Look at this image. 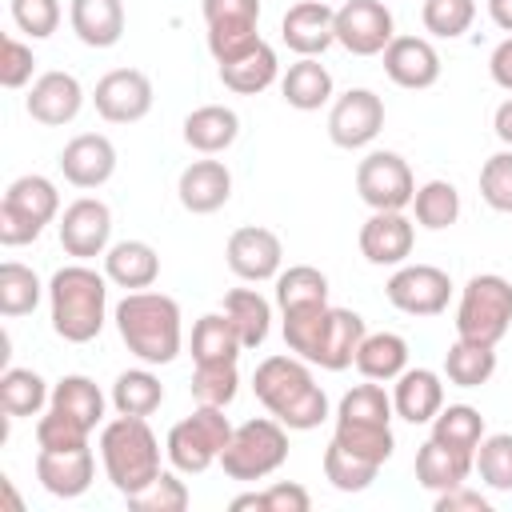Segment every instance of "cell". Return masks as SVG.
I'll use <instances>...</instances> for the list:
<instances>
[{
    "label": "cell",
    "instance_id": "7bdbcfd3",
    "mask_svg": "<svg viewBox=\"0 0 512 512\" xmlns=\"http://www.w3.org/2000/svg\"><path fill=\"white\" fill-rule=\"evenodd\" d=\"M40 276L20 264V260H4L0 264V312L4 316H28L40 304Z\"/></svg>",
    "mask_w": 512,
    "mask_h": 512
},
{
    "label": "cell",
    "instance_id": "1f68e13d",
    "mask_svg": "<svg viewBox=\"0 0 512 512\" xmlns=\"http://www.w3.org/2000/svg\"><path fill=\"white\" fill-rule=\"evenodd\" d=\"M244 340L236 332V324L228 320V312H204L192 324V360L196 364H224V360H240Z\"/></svg>",
    "mask_w": 512,
    "mask_h": 512
},
{
    "label": "cell",
    "instance_id": "4316f807",
    "mask_svg": "<svg viewBox=\"0 0 512 512\" xmlns=\"http://www.w3.org/2000/svg\"><path fill=\"white\" fill-rule=\"evenodd\" d=\"M368 336L364 328V316L352 312V308H332L328 312V324H324V336L316 344V356L312 364H320L324 372H344L352 360H356V348L360 340Z\"/></svg>",
    "mask_w": 512,
    "mask_h": 512
},
{
    "label": "cell",
    "instance_id": "ffe728a7",
    "mask_svg": "<svg viewBox=\"0 0 512 512\" xmlns=\"http://www.w3.org/2000/svg\"><path fill=\"white\" fill-rule=\"evenodd\" d=\"M416 224L404 212H372L360 224V256L376 268H400L412 256Z\"/></svg>",
    "mask_w": 512,
    "mask_h": 512
},
{
    "label": "cell",
    "instance_id": "74e56055",
    "mask_svg": "<svg viewBox=\"0 0 512 512\" xmlns=\"http://www.w3.org/2000/svg\"><path fill=\"white\" fill-rule=\"evenodd\" d=\"M164 404V384L148 368H128L112 384V408L120 416H152Z\"/></svg>",
    "mask_w": 512,
    "mask_h": 512
},
{
    "label": "cell",
    "instance_id": "8d00e7d4",
    "mask_svg": "<svg viewBox=\"0 0 512 512\" xmlns=\"http://www.w3.org/2000/svg\"><path fill=\"white\" fill-rule=\"evenodd\" d=\"M224 312H228V320L236 324L244 348H260V344L268 340L272 304H268L256 288H232V292H224Z\"/></svg>",
    "mask_w": 512,
    "mask_h": 512
},
{
    "label": "cell",
    "instance_id": "3957f363",
    "mask_svg": "<svg viewBox=\"0 0 512 512\" xmlns=\"http://www.w3.org/2000/svg\"><path fill=\"white\" fill-rule=\"evenodd\" d=\"M116 332L128 344V352L140 364H172L180 356L184 344V328H180V304L164 292H128L116 312Z\"/></svg>",
    "mask_w": 512,
    "mask_h": 512
},
{
    "label": "cell",
    "instance_id": "f5cc1de1",
    "mask_svg": "<svg viewBox=\"0 0 512 512\" xmlns=\"http://www.w3.org/2000/svg\"><path fill=\"white\" fill-rule=\"evenodd\" d=\"M88 428L80 424V420H72V416H64L60 408H48L40 420H36V444L40 448H80V444H88Z\"/></svg>",
    "mask_w": 512,
    "mask_h": 512
},
{
    "label": "cell",
    "instance_id": "c3c4849f",
    "mask_svg": "<svg viewBox=\"0 0 512 512\" xmlns=\"http://www.w3.org/2000/svg\"><path fill=\"white\" fill-rule=\"evenodd\" d=\"M420 20H424V32H432L440 40H456L472 28L476 0H424Z\"/></svg>",
    "mask_w": 512,
    "mask_h": 512
},
{
    "label": "cell",
    "instance_id": "680465c9",
    "mask_svg": "<svg viewBox=\"0 0 512 512\" xmlns=\"http://www.w3.org/2000/svg\"><path fill=\"white\" fill-rule=\"evenodd\" d=\"M492 128H496V136L504 140V148H512V96L496 108V116H492Z\"/></svg>",
    "mask_w": 512,
    "mask_h": 512
},
{
    "label": "cell",
    "instance_id": "db71d44e",
    "mask_svg": "<svg viewBox=\"0 0 512 512\" xmlns=\"http://www.w3.org/2000/svg\"><path fill=\"white\" fill-rule=\"evenodd\" d=\"M32 72H36L32 48L24 40H16V36H4L0 40V84L16 92V88L32 84Z\"/></svg>",
    "mask_w": 512,
    "mask_h": 512
},
{
    "label": "cell",
    "instance_id": "816d5d0a",
    "mask_svg": "<svg viewBox=\"0 0 512 512\" xmlns=\"http://www.w3.org/2000/svg\"><path fill=\"white\" fill-rule=\"evenodd\" d=\"M12 24L32 40H48L60 28V0H12Z\"/></svg>",
    "mask_w": 512,
    "mask_h": 512
},
{
    "label": "cell",
    "instance_id": "bcb514c9",
    "mask_svg": "<svg viewBox=\"0 0 512 512\" xmlns=\"http://www.w3.org/2000/svg\"><path fill=\"white\" fill-rule=\"evenodd\" d=\"M396 408H392V396L380 388V380H368V384H356L340 396V408H336V420H364V424H392Z\"/></svg>",
    "mask_w": 512,
    "mask_h": 512
},
{
    "label": "cell",
    "instance_id": "8992f818",
    "mask_svg": "<svg viewBox=\"0 0 512 512\" xmlns=\"http://www.w3.org/2000/svg\"><path fill=\"white\" fill-rule=\"evenodd\" d=\"M228 440H232V420L224 416V408L196 404L192 416H184L168 428L164 452H168L176 472L196 476V472L220 464V452L228 448Z\"/></svg>",
    "mask_w": 512,
    "mask_h": 512
},
{
    "label": "cell",
    "instance_id": "f907efd6",
    "mask_svg": "<svg viewBox=\"0 0 512 512\" xmlns=\"http://www.w3.org/2000/svg\"><path fill=\"white\" fill-rule=\"evenodd\" d=\"M480 200L492 212H512V148L492 152L480 168Z\"/></svg>",
    "mask_w": 512,
    "mask_h": 512
},
{
    "label": "cell",
    "instance_id": "4dcf8cb0",
    "mask_svg": "<svg viewBox=\"0 0 512 512\" xmlns=\"http://www.w3.org/2000/svg\"><path fill=\"white\" fill-rule=\"evenodd\" d=\"M276 76H280V60H276V48L264 44V40H260L256 48H248L244 56L220 64V80H224V88L236 92V96H256V92H264Z\"/></svg>",
    "mask_w": 512,
    "mask_h": 512
},
{
    "label": "cell",
    "instance_id": "d6986e66",
    "mask_svg": "<svg viewBox=\"0 0 512 512\" xmlns=\"http://www.w3.org/2000/svg\"><path fill=\"white\" fill-rule=\"evenodd\" d=\"M60 172L72 188H100L116 172V144L104 132H80L60 148Z\"/></svg>",
    "mask_w": 512,
    "mask_h": 512
},
{
    "label": "cell",
    "instance_id": "30bf717a",
    "mask_svg": "<svg viewBox=\"0 0 512 512\" xmlns=\"http://www.w3.org/2000/svg\"><path fill=\"white\" fill-rule=\"evenodd\" d=\"M200 8L216 64H228L260 44V0H204Z\"/></svg>",
    "mask_w": 512,
    "mask_h": 512
},
{
    "label": "cell",
    "instance_id": "6da1fadb",
    "mask_svg": "<svg viewBox=\"0 0 512 512\" xmlns=\"http://www.w3.org/2000/svg\"><path fill=\"white\" fill-rule=\"evenodd\" d=\"M252 392L268 416L292 432H308L328 420V396L300 356H264L252 372Z\"/></svg>",
    "mask_w": 512,
    "mask_h": 512
},
{
    "label": "cell",
    "instance_id": "7a4b0ae2",
    "mask_svg": "<svg viewBox=\"0 0 512 512\" xmlns=\"http://www.w3.org/2000/svg\"><path fill=\"white\" fill-rule=\"evenodd\" d=\"M52 332L68 344H88L100 336L108 320V276L88 268L84 260L64 264L48 280Z\"/></svg>",
    "mask_w": 512,
    "mask_h": 512
},
{
    "label": "cell",
    "instance_id": "e0dca14e",
    "mask_svg": "<svg viewBox=\"0 0 512 512\" xmlns=\"http://www.w3.org/2000/svg\"><path fill=\"white\" fill-rule=\"evenodd\" d=\"M96 476V456L88 444L80 448H40L36 452V480L44 492L60 496V500H76L92 488Z\"/></svg>",
    "mask_w": 512,
    "mask_h": 512
},
{
    "label": "cell",
    "instance_id": "d4e9b609",
    "mask_svg": "<svg viewBox=\"0 0 512 512\" xmlns=\"http://www.w3.org/2000/svg\"><path fill=\"white\" fill-rule=\"evenodd\" d=\"M240 136V116L228 104H200L184 116V144L200 156L228 152Z\"/></svg>",
    "mask_w": 512,
    "mask_h": 512
},
{
    "label": "cell",
    "instance_id": "e575fe53",
    "mask_svg": "<svg viewBox=\"0 0 512 512\" xmlns=\"http://www.w3.org/2000/svg\"><path fill=\"white\" fill-rule=\"evenodd\" d=\"M492 372H496V348L492 344H476V340H460V336H456V344H448V352H444L448 384L480 388L492 380Z\"/></svg>",
    "mask_w": 512,
    "mask_h": 512
},
{
    "label": "cell",
    "instance_id": "5b68a950",
    "mask_svg": "<svg viewBox=\"0 0 512 512\" xmlns=\"http://www.w3.org/2000/svg\"><path fill=\"white\" fill-rule=\"evenodd\" d=\"M60 216V192L48 176L28 172L16 176L0 200V244L4 248H24L40 240V232Z\"/></svg>",
    "mask_w": 512,
    "mask_h": 512
},
{
    "label": "cell",
    "instance_id": "5bb4252c",
    "mask_svg": "<svg viewBox=\"0 0 512 512\" xmlns=\"http://www.w3.org/2000/svg\"><path fill=\"white\" fill-rule=\"evenodd\" d=\"M396 36L392 12L380 0H344L336 8V44L352 56H380Z\"/></svg>",
    "mask_w": 512,
    "mask_h": 512
},
{
    "label": "cell",
    "instance_id": "52a82bcc",
    "mask_svg": "<svg viewBox=\"0 0 512 512\" xmlns=\"http://www.w3.org/2000/svg\"><path fill=\"white\" fill-rule=\"evenodd\" d=\"M288 460V428L276 416H252L232 428L228 448L220 452V468L232 480H264Z\"/></svg>",
    "mask_w": 512,
    "mask_h": 512
},
{
    "label": "cell",
    "instance_id": "ab89813d",
    "mask_svg": "<svg viewBox=\"0 0 512 512\" xmlns=\"http://www.w3.org/2000/svg\"><path fill=\"white\" fill-rule=\"evenodd\" d=\"M412 212H416V224L428 228V232H444L460 220V192L452 180H428L416 188L412 196Z\"/></svg>",
    "mask_w": 512,
    "mask_h": 512
},
{
    "label": "cell",
    "instance_id": "d6a6232c",
    "mask_svg": "<svg viewBox=\"0 0 512 512\" xmlns=\"http://www.w3.org/2000/svg\"><path fill=\"white\" fill-rule=\"evenodd\" d=\"M356 372L364 380H396L408 368V340L400 332H368L356 348Z\"/></svg>",
    "mask_w": 512,
    "mask_h": 512
},
{
    "label": "cell",
    "instance_id": "f35d334b",
    "mask_svg": "<svg viewBox=\"0 0 512 512\" xmlns=\"http://www.w3.org/2000/svg\"><path fill=\"white\" fill-rule=\"evenodd\" d=\"M432 440H440V444H448L456 452L476 456V448L484 440V416H480V408H472V404H448V408H440L436 420H432Z\"/></svg>",
    "mask_w": 512,
    "mask_h": 512
},
{
    "label": "cell",
    "instance_id": "603a6c76",
    "mask_svg": "<svg viewBox=\"0 0 512 512\" xmlns=\"http://www.w3.org/2000/svg\"><path fill=\"white\" fill-rule=\"evenodd\" d=\"M176 196H180L184 212H192V216L220 212L228 204V196H232V172H228V164L224 160H212V156L192 160L180 172V180H176Z\"/></svg>",
    "mask_w": 512,
    "mask_h": 512
},
{
    "label": "cell",
    "instance_id": "f6af8a7d",
    "mask_svg": "<svg viewBox=\"0 0 512 512\" xmlns=\"http://www.w3.org/2000/svg\"><path fill=\"white\" fill-rule=\"evenodd\" d=\"M192 400L196 404H212V408H228L240 392V372H236V360H224V364H196L192 372Z\"/></svg>",
    "mask_w": 512,
    "mask_h": 512
},
{
    "label": "cell",
    "instance_id": "b9f144b4",
    "mask_svg": "<svg viewBox=\"0 0 512 512\" xmlns=\"http://www.w3.org/2000/svg\"><path fill=\"white\" fill-rule=\"evenodd\" d=\"M332 440H336L340 448H348V452H356V456L380 464V468H384V460H388L392 448H396L392 424H364V420H336Z\"/></svg>",
    "mask_w": 512,
    "mask_h": 512
},
{
    "label": "cell",
    "instance_id": "44dd1931",
    "mask_svg": "<svg viewBox=\"0 0 512 512\" xmlns=\"http://www.w3.org/2000/svg\"><path fill=\"white\" fill-rule=\"evenodd\" d=\"M384 72L396 88H432L440 80V52L428 36H392V44L380 52Z\"/></svg>",
    "mask_w": 512,
    "mask_h": 512
},
{
    "label": "cell",
    "instance_id": "2e32d148",
    "mask_svg": "<svg viewBox=\"0 0 512 512\" xmlns=\"http://www.w3.org/2000/svg\"><path fill=\"white\" fill-rule=\"evenodd\" d=\"M224 256H228V268L248 280V284H260V280H276L280 276V264H284V244L272 228L264 224H244L228 236L224 244Z\"/></svg>",
    "mask_w": 512,
    "mask_h": 512
},
{
    "label": "cell",
    "instance_id": "6f0895ef",
    "mask_svg": "<svg viewBox=\"0 0 512 512\" xmlns=\"http://www.w3.org/2000/svg\"><path fill=\"white\" fill-rule=\"evenodd\" d=\"M488 72H492V84H496V88L512 92V36H504V40L492 48V56H488Z\"/></svg>",
    "mask_w": 512,
    "mask_h": 512
},
{
    "label": "cell",
    "instance_id": "83f0119b",
    "mask_svg": "<svg viewBox=\"0 0 512 512\" xmlns=\"http://www.w3.org/2000/svg\"><path fill=\"white\" fill-rule=\"evenodd\" d=\"M472 460L476 456L456 452V448H448V444H440V440L428 436L420 444V452H416V484L428 488V492H448L456 484H468V476L476 468Z\"/></svg>",
    "mask_w": 512,
    "mask_h": 512
},
{
    "label": "cell",
    "instance_id": "681fc988",
    "mask_svg": "<svg viewBox=\"0 0 512 512\" xmlns=\"http://www.w3.org/2000/svg\"><path fill=\"white\" fill-rule=\"evenodd\" d=\"M128 508H136V512H184L188 508V484L176 472H160L148 488L128 496Z\"/></svg>",
    "mask_w": 512,
    "mask_h": 512
},
{
    "label": "cell",
    "instance_id": "277c9868",
    "mask_svg": "<svg viewBox=\"0 0 512 512\" xmlns=\"http://www.w3.org/2000/svg\"><path fill=\"white\" fill-rule=\"evenodd\" d=\"M100 464L112 488L128 500L140 488H148L160 468V440L148 428V416H120L100 428Z\"/></svg>",
    "mask_w": 512,
    "mask_h": 512
},
{
    "label": "cell",
    "instance_id": "9f6ffc18",
    "mask_svg": "<svg viewBox=\"0 0 512 512\" xmlns=\"http://www.w3.org/2000/svg\"><path fill=\"white\" fill-rule=\"evenodd\" d=\"M436 512H492L488 496H480L468 484H456L448 492H436Z\"/></svg>",
    "mask_w": 512,
    "mask_h": 512
},
{
    "label": "cell",
    "instance_id": "f546056e",
    "mask_svg": "<svg viewBox=\"0 0 512 512\" xmlns=\"http://www.w3.org/2000/svg\"><path fill=\"white\" fill-rule=\"evenodd\" d=\"M280 96L296 112H316V108H324L332 100V72L316 56H300L280 76Z\"/></svg>",
    "mask_w": 512,
    "mask_h": 512
},
{
    "label": "cell",
    "instance_id": "4fadbf2b",
    "mask_svg": "<svg viewBox=\"0 0 512 512\" xmlns=\"http://www.w3.org/2000/svg\"><path fill=\"white\" fill-rule=\"evenodd\" d=\"M384 128V100L372 88H348L328 108V140L336 148H364Z\"/></svg>",
    "mask_w": 512,
    "mask_h": 512
},
{
    "label": "cell",
    "instance_id": "94428289",
    "mask_svg": "<svg viewBox=\"0 0 512 512\" xmlns=\"http://www.w3.org/2000/svg\"><path fill=\"white\" fill-rule=\"evenodd\" d=\"M232 508H236V512H240V508H256V512H264L260 492H244V496H236V500H232Z\"/></svg>",
    "mask_w": 512,
    "mask_h": 512
},
{
    "label": "cell",
    "instance_id": "ac0fdd59",
    "mask_svg": "<svg viewBox=\"0 0 512 512\" xmlns=\"http://www.w3.org/2000/svg\"><path fill=\"white\" fill-rule=\"evenodd\" d=\"M24 108L36 124H48V128H60V124H72L84 108V88L72 72H40L24 96Z\"/></svg>",
    "mask_w": 512,
    "mask_h": 512
},
{
    "label": "cell",
    "instance_id": "d590c367",
    "mask_svg": "<svg viewBox=\"0 0 512 512\" xmlns=\"http://www.w3.org/2000/svg\"><path fill=\"white\" fill-rule=\"evenodd\" d=\"M48 400H52V388L44 384L40 372H32V368H4V376H0V408H4L8 420L36 416Z\"/></svg>",
    "mask_w": 512,
    "mask_h": 512
},
{
    "label": "cell",
    "instance_id": "8fae6325",
    "mask_svg": "<svg viewBox=\"0 0 512 512\" xmlns=\"http://www.w3.org/2000/svg\"><path fill=\"white\" fill-rule=\"evenodd\" d=\"M384 296L392 308H400L408 316H440L452 300V280L436 264H400L388 276Z\"/></svg>",
    "mask_w": 512,
    "mask_h": 512
},
{
    "label": "cell",
    "instance_id": "484cf974",
    "mask_svg": "<svg viewBox=\"0 0 512 512\" xmlns=\"http://www.w3.org/2000/svg\"><path fill=\"white\" fill-rule=\"evenodd\" d=\"M104 276L124 292L152 288L160 276V256L148 240H120L104 252Z\"/></svg>",
    "mask_w": 512,
    "mask_h": 512
},
{
    "label": "cell",
    "instance_id": "836d02e7",
    "mask_svg": "<svg viewBox=\"0 0 512 512\" xmlns=\"http://www.w3.org/2000/svg\"><path fill=\"white\" fill-rule=\"evenodd\" d=\"M48 408H60L64 416H72V420H80L88 432H96V424L104 420V392L96 388V380L72 372V376H60V380L52 384Z\"/></svg>",
    "mask_w": 512,
    "mask_h": 512
},
{
    "label": "cell",
    "instance_id": "11a10c76",
    "mask_svg": "<svg viewBox=\"0 0 512 512\" xmlns=\"http://www.w3.org/2000/svg\"><path fill=\"white\" fill-rule=\"evenodd\" d=\"M260 504H264V512H308L312 508V496L296 480H276V484H268L260 492Z\"/></svg>",
    "mask_w": 512,
    "mask_h": 512
},
{
    "label": "cell",
    "instance_id": "f1b7e54d",
    "mask_svg": "<svg viewBox=\"0 0 512 512\" xmlns=\"http://www.w3.org/2000/svg\"><path fill=\"white\" fill-rule=\"evenodd\" d=\"M72 32L88 48H112L124 36V0H72Z\"/></svg>",
    "mask_w": 512,
    "mask_h": 512
},
{
    "label": "cell",
    "instance_id": "7402d4cb",
    "mask_svg": "<svg viewBox=\"0 0 512 512\" xmlns=\"http://www.w3.org/2000/svg\"><path fill=\"white\" fill-rule=\"evenodd\" d=\"M280 40L296 56H320L336 44V8L324 0H300L280 20Z\"/></svg>",
    "mask_w": 512,
    "mask_h": 512
},
{
    "label": "cell",
    "instance_id": "7dc6e473",
    "mask_svg": "<svg viewBox=\"0 0 512 512\" xmlns=\"http://www.w3.org/2000/svg\"><path fill=\"white\" fill-rule=\"evenodd\" d=\"M476 472L492 492H512V432L484 436L476 448Z\"/></svg>",
    "mask_w": 512,
    "mask_h": 512
},
{
    "label": "cell",
    "instance_id": "9c48e42d",
    "mask_svg": "<svg viewBox=\"0 0 512 512\" xmlns=\"http://www.w3.org/2000/svg\"><path fill=\"white\" fill-rule=\"evenodd\" d=\"M356 192L372 212H404L416 196V176L400 152L376 148L356 164Z\"/></svg>",
    "mask_w": 512,
    "mask_h": 512
},
{
    "label": "cell",
    "instance_id": "7c38bea8",
    "mask_svg": "<svg viewBox=\"0 0 512 512\" xmlns=\"http://www.w3.org/2000/svg\"><path fill=\"white\" fill-rule=\"evenodd\" d=\"M152 100H156L152 80L140 68H112L92 88V104H96V112L108 124H136V120H144L152 112Z\"/></svg>",
    "mask_w": 512,
    "mask_h": 512
},
{
    "label": "cell",
    "instance_id": "ba28073f",
    "mask_svg": "<svg viewBox=\"0 0 512 512\" xmlns=\"http://www.w3.org/2000/svg\"><path fill=\"white\" fill-rule=\"evenodd\" d=\"M508 328H512V284L496 272L472 276L456 304V336L496 348Z\"/></svg>",
    "mask_w": 512,
    "mask_h": 512
},
{
    "label": "cell",
    "instance_id": "91938a15",
    "mask_svg": "<svg viewBox=\"0 0 512 512\" xmlns=\"http://www.w3.org/2000/svg\"><path fill=\"white\" fill-rule=\"evenodd\" d=\"M488 16H492V24L500 32L512 36V0H488Z\"/></svg>",
    "mask_w": 512,
    "mask_h": 512
},
{
    "label": "cell",
    "instance_id": "cb8c5ba5",
    "mask_svg": "<svg viewBox=\"0 0 512 512\" xmlns=\"http://www.w3.org/2000/svg\"><path fill=\"white\" fill-rule=\"evenodd\" d=\"M392 408L408 424H432L444 408V380L432 368H404L392 384Z\"/></svg>",
    "mask_w": 512,
    "mask_h": 512
},
{
    "label": "cell",
    "instance_id": "60d3db41",
    "mask_svg": "<svg viewBox=\"0 0 512 512\" xmlns=\"http://www.w3.org/2000/svg\"><path fill=\"white\" fill-rule=\"evenodd\" d=\"M276 304H280V312L308 308V304H328V276L320 268H312V264L280 268V276H276Z\"/></svg>",
    "mask_w": 512,
    "mask_h": 512
},
{
    "label": "cell",
    "instance_id": "9a60e30c",
    "mask_svg": "<svg viewBox=\"0 0 512 512\" xmlns=\"http://www.w3.org/2000/svg\"><path fill=\"white\" fill-rule=\"evenodd\" d=\"M112 208L96 196H80L60 212V248L76 260L104 256L112 244Z\"/></svg>",
    "mask_w": 512,
    "mask_h": 512
},
{
    "label": "cell",
    "instance_id": "ee69618b",
    "mask_svg": "<svg viewBox=\"0 0 512 512\" xmlns=\"http://www.w3.org/2000/svg\"><path fill=\"white\" fill-rule=\"evenodd\" d=\"M376 472H380V464H372V460H364V456L340 448L336 440L324 448V480H328L336 492H364V488L376 480Z\"/></svg>",
    "mask_w": 512,
    "mask_h": 512
}]
</instances>
